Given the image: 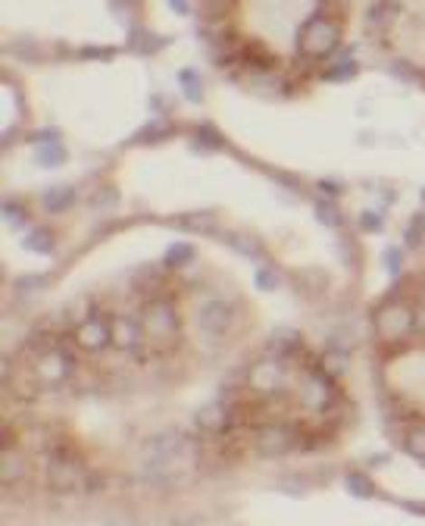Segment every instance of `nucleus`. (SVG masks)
<instances>
[{"label": "nucleus", "instance_id": "obj_1", "mask_svg": "<svg viewBox=\"0 0 425 526\" xmlns=\"http://www.w3.org/2000/svg\"><path fill=\"white\" fill-rule=\"evenodd\" d=\"M141 326L147 336V348H154L156 354H169L182 345V317H178L173 295L144 301Z\"/></svg>", "mask_w": 425, "mask_h": 526}, {"label": "nucleus", "instance_id": "obj_2", "mask_svg": "<svg viewBox=\"0 0 425 526\" xmlns=\"http://www.w3.org/2000/svg\"><path fill=\"white\" fill-rule=\"evenodd\" d=\"M341 47V23L326 10H316L298 29V53L310 63L328 60Z\"/></svg>", "mask_w": 425, "mask_h": 526}, {"label": "nucleus", "instance_id": "obj_3", "mask_svg": "<svg viewBox=\"0 0 425 526\" xmlns=\"http://www.w3.org/2000/svg\"><path fill=\"white\" fill-rule=\"evenodd\" d=\"M75 370H79V345H75L72 332L70 336H60L57 345L51 351H44L41 358L32 364V373H35L41 388H60L72 379Z\"/></svg>", "mask_w": 425, "mask_h": 526}, {"label": "nucleus", "instance_id": "obj_4", "mask_svg": "<svg viewBox=\"0 0 425 526\" xmlns=\"http://www.w3.org/2000/svg\"><path fill=\"white\" fill-rule=\"evenodd\" d=\"M375 336L385 345H403L410 336H416V307L403 298H385L373 313Z\"/></svg>", "mask_w": 425, "mask_h": 526}, {"label": "nucleus", "instance_id": "obj_5", "mask_svg": "<svg viewBox=\"0 0 425 526\" xmlns=\"http://www.w3.org/2000/svg\"><path fill=\"white\" fill-rule=\"evenodd\" d=\"M341 398H345V395H341V388H338V379H335L332 373L322 370L319 364L313 367V370H307L304 379H300L298 405L304 407L307 414L326 416L335 405H338Z\"/></svg>", "mask_w": 425, "mask_h": 526}, {"label": "nucleus", "instance_id": "obj_6", "mask_svg": "<svg viewBox=\"0 0 425 526\" xmlns=\"http://www.w3.org/2000/svg\"><path fill=\"white\" fill-rule=\"evenodd\" d=\"M250 445L260 457H285L300 448V426L288 420H260L250 429Z\"/></svg>", "mask_w": 425, "mask_h": 526}, {"label": "nucleus", "instance_id": "obj_7", "mask_svg": "<svg viewBox=\"0 0 425 526\" xmlns=\"http://www.w3.org/2000/svg\"><path fill=\"white\" fill-rule=\"evenodd\" d=\"M88 470L85 457H47L44 464V483L51 492L70 495V492H85L88 489Z\"/></svg>", "mask_w": 425, "mask_h": 526}, {"label": "nucleus", "instance_id": "obj_8", "mask_svg": "<svg viewBox=\"0 0 425 526\" xmlns=\"http://www.w3.org/2000/svg\"><path fill=\"white\" fill-rule=\"evenodd\" d=\"M72 339L79 345V351L85 354H100L107 348H113V313H107L104 307H94L85 320L72 330Z\"/></svg>", "mask_w": 425, "mask_h": 526}, {"label": "nucleus", "instance_id": "obj_9", "mask_svg": "<svg viewBox=\"0 0 425 526\" xmlns=\"http://www.w3.org/2000/svg\"><path fill=\"white\" fill-rule=\"evenodd\" d=\"M288 370H291V367H288L285 360L266 354L263 360H257V364L250 367L248 388L253 395H260V398H266V401L279 398V395H285V388H288Z\"/></svg>", "mask_w": 425, "mask_h": 526}, {"label": "nucleus", "instance_id": "obj_10", "mask_svg": "<svg viewBox=\"0 0 425 526\" xmlns=\"http://www.w3.org/2000/svg\"><path fill=\"white\" fill-rule=\"evenodd\" d=\"M231 323H235V307L222 298H210L197 307V326L207 339L222 341L231 332Z\"/></svg>", "mask_w": 425, "mask_h": 526}, {"label": "nucleus", "instance_id": "obj_11", "mask_svg": "<svg viewBox=\"0 0 425 526\" xmlns=\"http://www.w3.org/2000/svg\"><path fill=\"white\" fill-rule=\"evenodd\" d=\"M276 63H279V57L272 53V47L260 38H241L235 57H231V66H241V70H248L253 75L272 72L276 70Z\"/></svg>", "mask_w": 425, "mask_h": 526}, {"label": "nucleus", "instance_id": "obj_12", "mask_svg": "<svg viewBox=\"0 0 425 526\" xmlns=\"http://www.w3.org/2000/svg\"><path fill=\"white\" fill-rule=\"evenodd\" d=\"M113 348L122 354L141 358L147 348V336H144L141 317H126V313H113Z\"/></svg>", "mask_w": 425, "mask_h": 526}, {"label": "nucleus", "instance_id": "obj_13", "mask_svg": "<svg viewBox=\"0 0 425 526\" xmlns=\"http://www.w3.org/2000/svg\"><path fill=\"white\" fill-rule=\"evenodd\" d=\"M197 426L203 429V435H231L238 429L235 414H231V407L225 405V398L210 401L207 407H201V414H197Z\"/></svg>", "mask_w": 425, "mask_h": 526}, {"label": "nucleus", "instance_id": "obj_14", "mask_svg": "<svg viewBox=\"0 0 425 526\" xmlns=\"http://www.w3.org/2000/svg\"><path fill=\"white\" fill-rule=\"evenodd\" d=\"M401 13H403L401 0H375V4L369 6V16H366L369 35H388L397 25V19H401Z\"/></svg>", "mask_w": 425, "mask_h": 526}, {"label": "nucleus", "instance_id": "obj_15", "mask_svg": "<svg viewBox=\"0 0 425 526\" xmlns=\"http://www.w3.org/2000/svg\"><path fill=\"white\" fill-rule=\"evenodd\" d=\"M25 476H29V461H25L23 451H19L16 445L4 448V467H0V480H4V486L16 489Z\"/></svg>", "mask_w": 425, "mask_h": 526}, {"label": "nucleus", "instance_id": "obj_16", "mask_svg": "<svg viewBox=\"0 0 425 526\" xmlns=\"http://www.w3.org/2000/svg\"><path fill=\"white\" fill-rule=\"evenodd\" d=\"M401 445L410 457L425 464V416H410L401 429Z\"/></svg>", "mask_w": 425, "mask_h": 526}, {"label": "nucleus", "instance_id": "obj_17", "mask_svg": "<svg viewBox=\"0 0 425 526\" xmlns=\"http://www.w3.org/2000/svg\"><path fill=\"white\" fill-rule=\"evenodd\" d=\"M266 348H269L272 358L291 364V360L304 351V339H300V332H294V330H279V332H272V339Z\"/></svg>", "mask_w": 425, "mask_h": 526}, {"label": "nucleus", "instance_id": "obj_18", "mask_svg": "<svg viewBox=\"0 0 425 526\" xmlns=\"http://www.w3.org/2000/svg\"><path fill=\"white\" fill-rule=\"evenodd\" d=\"M47 214H63L75 204V188L72 186H57V188H47L44 197H41Z\"/></svg>", "mask_w": 425, "mask_h": 526}, {"label": "nucleus", "instance_id": "obj_19", "mask_svg": "<svg viewBox=\"0 0 425 526\" xmlns=\"http://www.w3.org/2000/svg\"><path fill=\"white\" fill-rule=\"evenodd\" d=\"M391 75H394V79H401L403 85L422 88V91H425V70H422L420 63H413V60H397V63H391Z\"/></svg>", "mask_w": 425, "mask_h": 526}, {"label": "nucleus", "instance_id": "obj_20", "mask_svg": "<svg viewBox=\"0 0 425 526\" xmlns=\"http://www.w3.org/2000/svg\"><path fill=\"white\" fill-rule=\"evenodd\" d=\"M231 6L235 0H201V19L207 25H219L231 16Z\"/></svg>", "mask_w": 425, "mask_h": 526}, {"label": "nucleus", "instance_id": "obj_21", "mask_svg": "<svg viewBox=\"0 0 425 526\" xmlns=\"http://www.w3.org/2000/svg\"><path fill=\"white\" fill-rule=\"evenodd\" d=\"M25 248L32 251V254H51L53 248H57V238H53L51 229H29L25 232Z\"/></svg>", "mask_w": 425, "mask_h": 526}, {"label": "nucleus", "instance_id": "obj_22", "mask_svg": "<svg viewBox=\"0 0 425 526\" xmlns=\"http://www.w3.org/2000/svg\"><path fill=\"white\" fill-rule=\"evenodd\" d=\"M225 242L231 244V248L238 251V254H244V257H250V261H257L260 263H266V248L257 242V238H248V235H229Z\"/></svg>", "mask_w": 425, "mask_h": 526}, {"label": "nucleus", "instance_id": "obj_23", "mask_svg": "<svg viewBox=\"0 0 425 526\" xmlns=\"http://www.w3.org/2000/svg\"><path fill=\"white\" fill-rule=\"evenodd\" d=\"M345 483H347V492H351V495H356V498H373L375 495L373 476L363 473V470H347Z\"/></svg>", "mask_w": 425, "mask_h": 526}, {"label": "nucleus", "instance_id": "obj_24", "mask_svg": "<svg viewBox=\"0 0 425 526\" xmlns=\"http://www.w3.org/2000/svg\"><path fill=\"white\" fill-rule=\"evenodd\" d=\"M35 160L41 167H63V163L70 160V150L60 145V141H51V145H41L35 150Z\"/></svg>", "mask_w": 425, "mask_h": 526}, {"label": "nucleus", "instance_id": "obj_25", "mask_svg": "<svg viewBox=\"0 0 425 526\" xmlns=\"http://www.w3.org/2000/svg\"><path fill=\"white\" fill-rule=\"evenodd\" d=\"M347 360H351V358H347V351H341V348H328L326 358L319 360V367L326 373H332L335 379H341V376L347 373Z\"/></svg>", "mask_w": 425, "mask_h": 526}, {"label": "nucleus", "instance_id": "obj_26", "mask_svg": "<svg viewBox=\"0 0 425 526\" xmlns=\"http://www.w3.org/2000/svg\"><path fill=\"white\" fill-rule=\"evenodd\" d=\"M178 81H182L184 88V98L191 100V104H201L203 100V79L197 75L194 70H182L178 72Z\"/></svg>", "mask_w": 425, "mask_h": 526}, {"label": "nucleus", "instance_id": "obj_27", "mask_svg": "<svg viewBox=\"0 0 425 526\" xmlns=\"http://www.w3.org/2000/svg\"><path fill=\"white\" fill-rule=\"evenodd\" d=\"M194 254H197V251H194V244H191V242H175V244H169L163 263H166V266H184V263L194 261Z\"/></svg>", "mask_w": 425, "mask_h": 526}, {"label": "nucleus", "instance_id": "obj_28", "mask_svg": "<svg viewBox=\"0 0 425 526\" xmlns=\"http://www.w3.org/2000/svg\"><path fill=\"white\" fill-rule=\"evenodd\" d=\"M425 242V214H413L407 220V229H403V244L407 248H420Z\"/></svg>", "mask_w": 425, "mask_h": 526}, {"label": "nucleus", "instance_id": "obj_29", "mask_svg": "<svg viewBox=\"0 0 425 526\" xmlns=\"http://www.w3.org/2000/svg\"><path fill=\"white\" fill-rule=\"evenodd\" d=\"M169 132H173V126H169V122L154 120V122H147V126H144L138 135H135V141H138V145H150V141H163Z\"/></svg>", "mask_w": 425, "mask_h": 526}, {"label": "nucleus", "instance_id": "obj_30", "mask_svg": "<svg viewBox=\"0 0 425 526\" xmlns=\"http://www.w3.org/2000/svg\"><path fill=\"white\" fill-rule=\"evenodd\" d=\"M156 35H150L147 29H141V25H132V41H128V47H132L135 53H150L156 51V47L163 44V41H154Z\"/></svg>", "mask_w": 425, "mask_h": 526}, {"label": "nucleus", "instance_id": "obj_31", "mask_svg": "<svg viewBox=\"0 0 425 526\" xmlns=\"http://www.w3.org/2000/svg\"><path fill=\"white\" fill-rule=\"evenodd\" d=\"M253 282H257V289H263V292H276L279 285H282V276H279L269 263H260L257 270H253Z\"/></svg>", "mask_w": 425, "mask_h": 526}, {"label": "nucleus", "instance_id": "obj_32", "mask_svg": "<svg viewBox=\"0 0 425 526\" xmlns=\"http://www.w3.org/2000/svg\"><path fill=\"white\" fill-rule=\"evenodd\" d=\"M316 220L332 225V229H341V225H345V216H341V210L335 201H316Z\"/></svg>", "mask_w": 425, "mask_h": 526}, {"label": "nucleus", "instance_id": "obj_33", "mask_svg": "<svg viewBox=\"0 0 425 526\" xmlns=\"http://www.w3.org/2000/svg\"><path fill=\"white\" fill-rule=\"evenodd\" d=\"M354 75H356V60L351 57L338 60V63H328V70H326L328 81H345V79H354Z\"/></svg>", "mask_w": 425, "mask_h": 526}, {"label": "nucleus", "instance_id": "obj_34", "mask_svg": "<svg viewBox=\"0 0 425 526\" xmlns=\"http://www.w3.org/2000/svg\"><path fill=\"white\" fill-rule=\"evenodd\" d=\"M4 220H6V225L19 229V225L29 223V210H25L19 201H4Z\"/></svg>", "mask_w": 425, "mask_h": 526}, {"label": "nucleus", "instance_id": "obj_35", "mask_svg": "<svg viewBox=\"0 0 425 526\" xmlns=\"http://www.w3.org/2000/svg\"><path fill=\"white\" fill-rule=\"evenodd\" d=\"M216 225V214H191L182 220V229H191V232H210Z\"/></svg>", "mask_w": 425, "mask_h": 526}, {"label": "nucleus", "instance_id": "obj_36", "mask_svg": "<svg viewBox=\"0 0 425 526\" xmlns=\"http://www.w3.org/2000/svg\"><path fill=\"white\" fill-rule=\"evenodd\" d=\"M197 135H201V141H203V145H207L210 150H219V148L225 145V141H222V135H219V132H216V129H212V126H201V129H197Z\"/></svg>", "mask_w": 425, "mask_h": 526}, {"label": "nucleus", "instance_id": "obj_37", "mask_svg": "<svg viewBox=\"0 0 425 526\" xmlns=\"http://www.w3.org/2000/svg\"><path fill=\"white\" fill-rule=\"evenodd\" d=\"M385 266H388V273H401V248L385 251Z\"/></svg>", "mask_w": 425, "mask_h": 526}, {"label": "nucleus", "instance_id": "obj_38", "mask_svg": "<svg viewBox=\"0 0 425 526\" xmlns=\"http://www.w3.org/2000/svg\"><path fill=\"white\" fill-rule=\"evenodd\" d=\"M360 223H363V229H369V232H379L382 229V216H375L373 210H366V214L360 216Z\"/></svg>", "mask_w": 425, "mask_h": 526}, {"label": "nucleus", "instance_id": "obj_39", "mask_svg": "<svg viewBox=\"0 0 425 526\" xmlns=\"http://www.w3.org/2000/svg\"><path fill=\"white\" fill-rule=\"evenodd\" d=\"M416 336H422L425 339V304L416 311Z\"/></svg>", "mask_w": 425, "mask_h": 526}, {"label": "nucleus", "instance_id": "obj_40", "mask_svg": "<svg viewBox=\"0 0 425 526\" xmlns=\"http://www.w3.org/2000/svg\"><path fill=\"white\" fill-rule=\"evenodd\" d=\"M403 508H407V511H416L420 517H425V502H403Z\"/></svg>", "mask_w": 425, "mask_h": 526}, {"label": "nucleus", "instance_id": "obj_41", "mask_svg": "<svg viewBox=\"0 0 425 526\" xmlns=\"http://www.w3.org/2000/svg\"><path fill=\"white\" fill-rule=\"evenodd\" d=\"M169 4H173V10H175V13H191V4H188V0H169Z\"/></svg>", "mask_w": 425, "mask_h": 526}, {"label": "nucleus", "instance_id": "obj_42", "mask_svg": "<svg viewBox=\"0 0 425 526\" xmlns=\"http://www.w3.org/2000/svg\"><path fill=\"white\" fill-rule=\"evenodd\" d=\"M328 4H332V6H347L351 0H328Z\"/></svg>", "mask_w": 425, "mask_h": 526}, {"label": "nucleus", "instance_id": "obj_43", "mask_svg": "<svg viewBox=\"0 0 425 526\" xmlns=\"http://www.w3.org/2000/svg\"><path fill=\"white\" fill-rule=\"evenodd\" d=\"M420 298H422V304H425V279H422V289H420Z\"/></svg>", "mask_w": 425, "mask_h": 526}, {"label": "nucleus", "instance_id": "obj_44", "mask_svg": "<svg viewBox=\"0 0 425 526\" xmlns=\"http://www.w3.org/2000/svg\"><path fill=\"white\" fill-rule=\"evenodd\" d=\"M422 201H425V191H422Z\"/></svg>", "mask_w": 425, "mask_h": 526}]
</instances>
